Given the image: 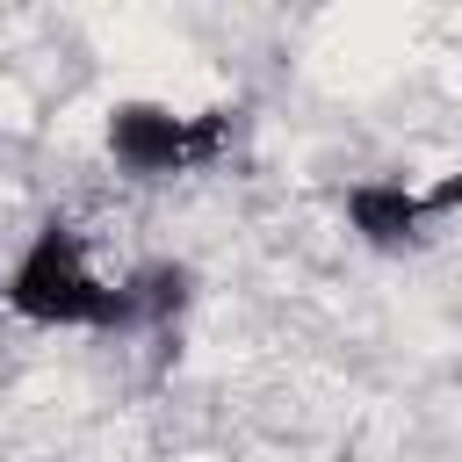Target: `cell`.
Here are the masks:
<instances>
[{
  "label": "cell",
  "mask_w": 462,
  "mask_h": 462,
  "mask_svg": "<svg viewBox=\"0 0 462 462\" xmlns=\"http://www.w3.org/2000/svg\"><path fill=\"white\" fill-rule=\"evenodd\" d=\"M0 303L36 325V332H130V296H123V274L108 282L94 260H87V238L51 217L29 231V245L14 253L7 282H0Z\"/></svg>",
  "instance_id": "1"
},
{
  "label": "cell",
  "mask_w": 462,
  "mask_h": 462,
  "mask_svg": "<svg viewBox=\"0 0 462 462\" xmlns=\"http://www.w3.org/2000/svg\"><path fill=\"white\" fill-rule=\"evenodd\" d=\"M101 137H108V159L130 180H173V173L224 166L238 116L231 108H173V101H116Z\"/></svg>",
  "instance_id": "2"
},
{
  "label": "cell",
  "mask_w": 462,
  "mask_h": 462,
  "mask_svg": "<svg viewBox=\"0 0 462 462\" xmlns=\"http://www.w3.org/2000/svg\"><path fill=\"white\" fill-rule=\"evenodd\" d=\"M339 209H346V224H354L361 245H375V253H419L448 217H462V173H440L426 188H411V180H354L339 195Z\"/></svg>",
  "instance_id": "3"
},
{
  "label": "cell",
  "mask_w": 462,
  "mask_h": 462,
  "mask_svg": "<svg viewBox=\"0 0 462 462\" xmlns=\"http://www.w3.org/2000/svg\"><path fill=\"white\" fill-rule=\"evenodd\" d=\"M123 296H130V332H173V318L195 296V274L188 260H144L123 274Z\"/></svg>",
  "instance_id": "4"
}]
</instances>
